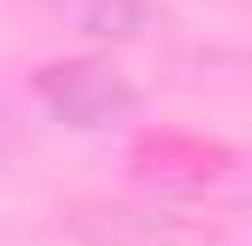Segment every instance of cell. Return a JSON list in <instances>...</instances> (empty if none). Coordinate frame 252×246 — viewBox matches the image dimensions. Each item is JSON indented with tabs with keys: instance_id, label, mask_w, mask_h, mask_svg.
I'll list each match as a JSON object with an SVG mask.
<instances>
[{
	"instance_id": "cell-2",
	"label": "cell",
	"mask_w": 252,
	"mask_h": 246,
	"mask_svg": "<svg viewBox=\"0 0 252 246\" xmlns=\"http://www.w3.org/2000/svg\"><path fill=\"white\" fill-rule=\"evenodd\" d=\"M64 30L76 35H94V41H129L153 24L147 0H41Z\"/></svg>"
},
{
	"instance_id": "cell-1",
	"label": "cell",
	"mask_w": 252,
	"mask_h": 246,
	"mask_svg": "<svg viewBox=\"0 0 252 246\" xmlns=\"http://www.w3.org/2000/svg\"><path fill=\"white\" fill-rule=\"evenodd\" d=\"M35 94L41 106L70 129H112V123L135 118V82L112 59H94V53H76V59H53L35 70Z\"/></svg>"
}]
</instances>
